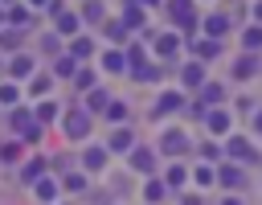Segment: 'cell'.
<instances>
[{
    "mask_svg": "<svg viewBox=\"0 0 262 205\" xmlns=\"http://www.w3.org/2000/svg\"><path fill=\"white\" fill-rule=\"evenodd\" d=\"M70 139H78V135H86V119H78V115H70Z\"/></svg>",
    "mask_w": 262,
    "mask_h": 205,
    "instance_id": "6da1fadb",
    "label": "cell"
},
{
    "mask_svg": "<svg viewBox=\"0 0 262 205\" xmlns=\"http://www.w3.org/2000/svg\"><path fill=\"white\" fill-rule=\"evenodd\" d=\"M106 70H123V57L119 53H106Z\"/></svg>",
    "mask_w": 262,
    "mask_h": 205,
    "instance_id": "52a82bcc",
    "label": "cell"
},
{
    "mask_svg": "<svg viewBox=\"0 0 262 205\" xmlns=\"http://www.w3.org/2000/svg\"><path fill=\"white\" fill-rule=\"evenodd\" d=\"M29 70H33L29 57H16V61H12V74H29Z\"/></svg>",
    "mask_w": 262,
    "mask_h": 205,
    "instance_id": "3957f363",
    "label": "cell"
},
{
    "mask_svg": "<svg viewBox=\"0 0 262 205\" xmlns=\"http://www.w3.org/2000/svg\"><path fill=\"white\" fill-rule=\"evenodd\" d=\"M246 74H254V61H250V57H242V61H237V78H246Z\"/></svg>",
    "mask_w": 262,
    "mask_h": 205,
    "instance_id": "5b68a950",
    "label": "cell"
},
{
    "mask_svg": "<svg viewBox=\"0 0 262 205\" xmlns=\"http://www.w3.org/2000/svg\"><path fill=\"white\" fill-rule=\"evenodd\" d=\"M53 197H57V184H53V180H49V184H41V201H53Z\"/></svg>",
    "mask_w": 262,
    "mask_h": 205,
    "instance_id": "8992f818",
    "label": "cell"
},
{
    "mask_svg": "<svg viewBox=\"0 0 262 205\" xmlns=\"http://www.w3.org/2000/svg\"><path fill=\"white\" fill-rule=\"evenodd\" d=\"M242 41H246V45H262V29H250Z\"/></svg>",
    "mask_w": 262,
    "mask_h": 205,
    "instance_id": "277c9868",
    "label": "cell"
},
{
    "mask_svg": "<svg viewBox=\"0 0 262 205\" xmlns=\"http://www.w3.org/2000/svg\"><path fill=\"white\" fill-rule=\"evenodd\" d=\"M135 168L147 172V168H151V152H135Z\"/></svg>",
    "mask_w": 262,
    "mask_h": 205,
    "instance_id": "7a4b0ae2",
    "label": "cell"
}]
</instances>
